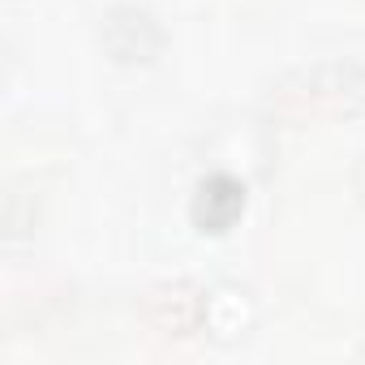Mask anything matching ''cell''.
<instances>
[{
	"instance_id": "obj_4",
	"label": "cell",
	"mask_w": 365,
	"mask_h": 365,
	"mask_svg": "<svg viewBox=\"0 0 365 365\" xmlns=\"http://www.w3.org/2000/svg\"><path fill=\"white\" fill-rule=\"evenodd\" d=\"M150 318L159 331H172V335H190L207 322V292L198 288H185V284H176V288H163L155 301H150Z\"/></svg>"
},
{
	"instance_id": "obj_5",
	"label": "cell",
	"mask_w": 365,
	"mask_h": 365,
	"mask_svg": "<svg viewBox=\"0 0 365 365\" xmlns=\"http://www.w3.org/2000/svg\"><path fill=\"white\" fill-rule=\"evenodd\" d=\"M245 322H250V301H245V292H237V288L207 292V322H202V327H211V331H220L224 339H232V335H241Z\"/></svg>"
},
{
	"instance_id": "obj_2",
	"label": "cell",
	"mask_w": 365,
	"mask_h": 365,
	"mask_svg": "<svg viewBox=\"0 0 365 365\" xmlns=\"http://www.w3.org/2000/svg\"><path fill=\"white\" fill-rule=\"evenodd\" d=\"M301 99L309 108L322 112H356L365 108V69L348 65V61H331V65H314L301 78Z\"/></svg>"
},
{
	"instance_id": "obj_1",
	"label": "cell",
	"mask_w": 365,
	"mask_h": 365,
	"mask_svg": "<svg viewBox=\"0 0 365 365\" xmlns=\"http://www.w3.org/2000/svg\"><path fill=\"white\" fill-rule=\"evenodd\" d=\"M99 43L116 65H150L163 52V26L138 5H116L103 14Z\"/></svg>"
},
{
	"instance_id": "obj_3",
	"label": "cell",
	"mask_w": 365,
	"mask_h": 365,
	"mask_svg": "<svg viewBox=\"0 0 365 365\" xmlns=\"http://www.w3.org/2000/svg\"><path fill=\"white\" fill-rule=\"evenodd\" d=\"M241 211H245V185L237 176H228V172H215V176H207L202 185L194 190V202H190V220H194V228L198 232H228L237 220H241Z\"/></svg>"
}]
</instances>
